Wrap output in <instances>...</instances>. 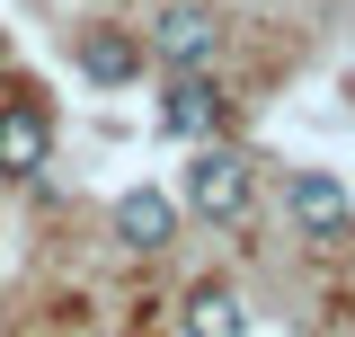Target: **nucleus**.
Returning a JSON list of instances; mask_svg holds the SVG:
<instances>
[{"label": "nucleus", "mask_w": 355, "mask_h": 337, "mask_svg": "<svg viewBox=\"0 0 355 337\" xmlns=\"http://www.w3.org/2000/svg\"><path fill=\"white\" fill-rule=\"evenodd\" d=\"M187 213H205V222H240V213H249V151L205 142V151L187 160Z\"/></svg>", "instance_id": "1"}, {"label": "nucleus", "mask_w": 355, "mask_h": 337, "mask_svg": "<svg viewBox=\"0 0 355 337\" xmlns=\"http://www.w3.org/2000/svg\"><path fill=\"white\" fill-rule=\"evenodd\" d=\"M214 44H222V27H214L205 0H169V9L151 18V53H160L169 71H214Z\"/></svg>", "instance_id": "2"}, {"label": "nucleus", "mask_w": 355, "mask_h": 337, "mask_svg": "<svg viewBox=\"0 0 355 337\" xmlns=\"http://www.w3.org/2000/svg\"><path fill=\"white\" fill-rule=\"evenodd\" d=\"M284 213H293L302 240H347V231H355V196L329 178V168H302V178L284 187Z\"/></svg>", "instance_id": "3"}, {"label": "nucleus", "mask_w": 355, "mask_h": 337, "mask_svg": "<svg viewBox=\"0 0 355 337\" xmlns=\"http://www.w3.org/2000/svg\"><path fill=\"white\" fill-rule=\"evenodd\" d=\"M44 151H53V116L36 98H9L0 107V178H36Z\"/></svg>", "instance_id": "4"}, {"label": "nucleus", "mask_w": 355, "mask_h": 337, "mask_svg": "<svg viewBox=\"0 0 355 337\" xmlns=\"http://www.w3.org/2000/svg\"><path fill=\"white\" fill-rule=\"evenodd\" d=\"M107 222H116L125 249H169V240H178V196H160V187H125Z\"/></svg>", "instance_id": "5"}, {"label": "nucleus", "mask_w": 355, "mask_h": 337, "mask_svg": "<svg viewBox=\"0 0 355 337\" xmlns=\"http://www.w3.org/2000/svg\"><path fill=\"white\" fill-rule=\"evenodd\" d=\"M214 116H222V89H214V71H169L160 125H169L178 142H205V133H214Z\"/></svg>", "instance_id": "6"}, {"label": "nucleus", "mask_w": 355, "mask_h": 337, "mask_svg": "<svg viewBox=\"0 0 355 337\" xmlns=\"http://www.w3.org/2000/svg\"><path fill=\"white\" fill-rule=\"evenodd\" d=\"M80 71L98 89H125L133 71H142V44H133L125 27H89V36H80Z\"/></svg>", "instance_id": "7"}, {"label": "nucleus", "mask_w": 355, "mask_h": 337, "mask_svg": "<svg viewBox=\"0 0 355 337\" xmlns=\"http://www.w3.org/2000/svg\"><path fill=\"white\" fill-rule=\"evenodd\" d=\"M240 329H249V311H240L231 284H196L187 311H178V337H240Z\"/></svg>", "instance_id": "8"}]
</instances>
